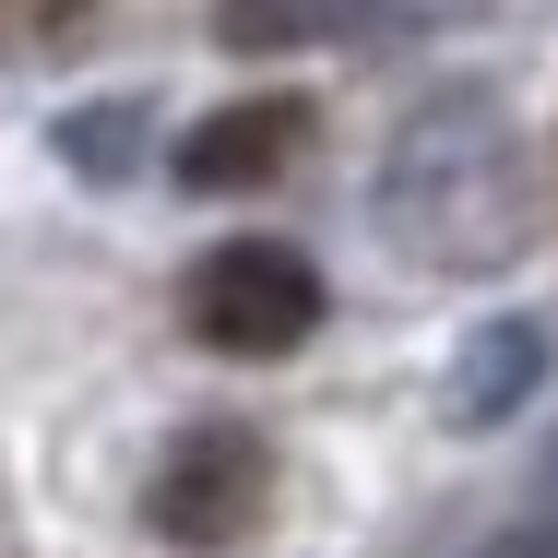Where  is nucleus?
Returning a JSON list of instances; mask_svg holds the SVG:
<instances>
[{"label":"nucleus","mask_w":558,"mask_h":558,"mask_svg":"<svg viewBox=\"0 0 558 558\" xmlns=\"http://www.w3.org/2000/svg\"><path fill=\"white\" fill-rule=\"evenodd\" d=\"M392 250H416L428 274H499L523 250V143L487 96H440L404 119L392 179H380Z\"/></svg>","instance_id":"nucleus-1"},{"label":"nucleus","mask_w":558,"mask_h":558,"mask_svg":"<svg viewBox=\"0 0 558 558\" xmlns=\"http://www.w3.org/2000/svg\"><path fill=\"white\" fill-rule=\"evenodd\" d=\"M179 310H191V333L215 356H298L322 333V262L286 250V238H226V250L191 262Z\"/></svg>","instance_id":"nucleus-2"},{"label":"nucleus","mask_w":558,"mask_h":558,"mask_svg":"<svg viewBox=\"0 0 558 558\" xmlns=\"http://www.w3.org/2000/svg\"><path fill=\"white\" fill-rule=\"evenodd\" d=\"M143 511H155V535H167V547H191V558L250 547V523L274 511V451L250 440V428H191V440L155 463Z\"/></svg>","instance_id":"nucleus-3"},{"label":"nucleus","mask_w":558,"mask_h":558,"mask_svg":"<svg viewBox=\"0 0 558 558\" xmlns=\"http://www.w3.org/2000/svg\"><path fill=\"white\" fill-rule=\"evenodd\" d=\"M298 155H310V108H298V96H238V108H215L179 143V179L226 203V191H274Z\"/></svg>","instance_id":"nucleus-4"},{"label":"nucleus","mask_w":558,"mask_h":558,"mask_svg":"<svg viewBox=\"0 0 558 558\" xmlns=\"http://www.w3.org/2000/svg\"><path fill=\"white\" fill-rule=\"evenodd\" d=\"M344 0H215V36L226 48H298V36H322Z\"/></svg>","instance_id":"nucleus-5"},{"label":"nucleus","mask_w":558,"mask_h":558,"mask_svg":"<svg viewBox=\"0 0 558 558\" xmlns=\"http://www.w3.org/2000/svg\"><path fill=\"white\" fill-rule=\"evenodd\" d=\"M96 12L108 0H0V60H48L72 36H96Z\"/></svg>","instance_id":"nucleus-6"},{"label":"nucleus","mask_w":558,"mask_h":558,"mask_svg":"<svg viewBox=\"0 0 558 558\" xmlns=\"http://www.w3.org/2000/svg\"><path fill=\"white\" fill-rule=\"evenodd\" d=\"M475 356H487V368L463 380V416H499V404H511V380H535V356H547V344H535V322H499Z\"/></svg>","instance_id":"nucleus-7"}]
</instances>
